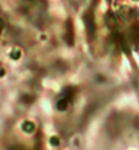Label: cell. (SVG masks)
<instances>
[{
    "mask_svg": "<svg viewBox=\"0 0 139 150\" xmlns=\"http://www.w3.org/2000/svg\"><path fill=\"white\" fill-rule=\"evenodd\" d=\"M0 29H1V22H0Z\"/></svg>",
    "mask_w": 139,
    "mask_h": 150,
    "instance_id": "6da1fadb",
    "label": "cell"
}]
</instances>
